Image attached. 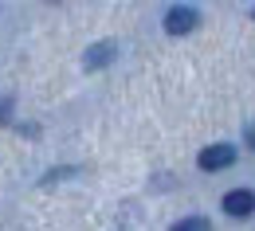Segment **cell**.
I'll use <instances>...</instances> for the list:
<instances>
[{"mask_svg":"<svg viewBox=\"0 0 255 231\" xmlns=\"http://www.w3.org/2000/svg\"><path fill=\"white\" fill-rule=\"evenodd\" d=\"M196 165L204 168V172H220V168H232V165H236V145H208V149H200Z\"/></svg>","mask_w":255,"mask_h":231,"instance_id":"1","label":"cell"},{"mask_svg":"<svg viewBox=\"0 0 255 231\" xmlns=\"http://www.w3.org/2000/svg\"><path fill=\"white\" fill-rule=\"evenodd\" d=\"M196 24H200V16H196V8H189V4H177V8L165 12V32L169 35H189Z\"/></svg>","mask_w":255,"mask_h":231,"instance_id":"2","label":"cell"},{"mask_svg":"<svg viewBox=\"0 0 255 231\" xmlns=\"http://www.w3.org/2000/svg\"><path fill=\"white\" fill-rule=\"evenodd\" d=\"M224 212L236 216V220L252 216V212H255V192H252V188H232V192L224 196Z\"/></svg>","mask_w":255,"mask_h":231,"instance_id":"3","label":"cell"},{"mask_svg":"<svg viewBox=\"0 0 255 231\" xmlns=\"http://www.w3.org/2000/svg\"><path fill=\"white\" fill-rule=\"evenodd\" d=\"M114 55H118V47H114L110 39H106V43H95V47H91V51L83 55V67H87V71H98V67H106V63H110Z\"/></svg>","mask_w":255,"mask_h":231,"instance_id":"4","label":"cell"},{"mask_svg":"<svg viewBox=\"0 0 255 231\" xmlns=\"http://www.w3.org/2000/svg\"><path fill=\"white\" fill-rule=\"evenodd\" d=\"M173 231H212V224H208L204 216H189V220L173 224Z\"/></svg>","mask_w":255,"mask_h":231,"instance_id":"5","label":"cell"},{"mask_svg":"<svg viewBox=\"0 0 255 231\" xmlns=\"http://www.w3.org/2000/svg\"><path fill=\"white\" fill-rule=\"evenodd\" d=\"M252 16H255V12H252Z\"/></svg>","mask_w":255,"mask_h":231,"instance_id":"6","label":"cell"}]
</instances>
